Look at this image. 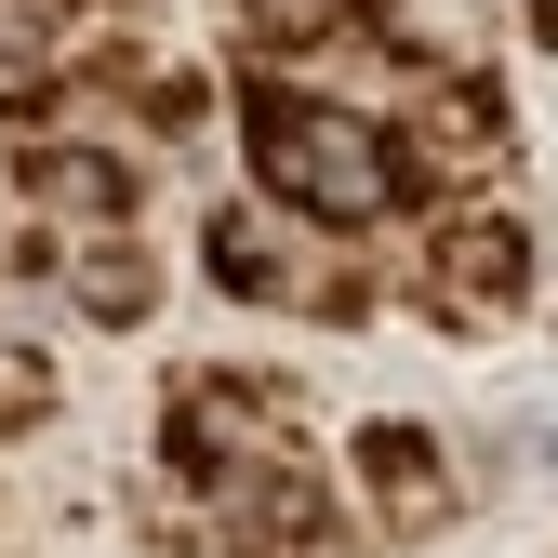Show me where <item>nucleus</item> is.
Here are the masks:
<instances>
[{"label": "nucleus", "mask_w": 558, "mask_h": 558, "mask_svg": "<svg viewBox=\"0 0 558 558\" xmlns=\"http://www.w3.org/2000/svg\"><path fill=\"white\" fill-rule=\"evenodd\" d=\"M240 133H253L266 199H279V214H306V227H332V240L386 227L399 199H412L399 133H386V120H360V107H332V94H293L279 66H253V81H240Z\"/></svg>", "instance_id": "obj_1"}, {"label": "nucleus", "mask_w": 558, "mask_h": 558, "mask_svg": "<svg viewBox=\"0 0 558 558\" xmlns=\"http://www.w3.org/2000/svg\"><path fill=\"white\" fill-rule=\"evenodd\" d=\"M506 147H519V107H506L493 66H426V53H412V107H399V173H412V199L506 173Z\"/></svg>", "instance_id": "obj_2"}, {"label": "nucleus", "mask_w": 558, "mask_h": 558, "mask_svg": "<svg viewBox=\"0 0 558 558\" xmlns=\"http://www.w3.org/2000/svg\"><path fill=\"white\" fill-rule=\"evenodd\" d=\"M199 532H214L227 558H319L332 545V478L306 439H279L253 465H227L214 493H199Z\"/></svg>", "instance_id": "obj_3"}, {"label": "nucleus", "mask_w": 558, "mask_h": 558, "mask_svg": "<svg viewBox=\"0 0 558 558\" xmlns=\"http://www.w3.org/2000/svg\"><path fill=\"white\" fill-rule=\"evenodd\" d=\"M412 293H426V319H439V332H493V319H519V306H532V227H519V214H493V199L439 214L426 266H412Z\"/></svg>", "instance_id": "obj_4"}, {"label": "nucleus", "mask_w": 558, "mask_h": 558, "mask_svg": "<svg viewBox=\"0 0 558 558\" xmlns=\"http://www.w3.org/2000/svg\"><path fill=\"white\" fill-rule=\"evenodd\" d=\"M199 253H214V279H227L240 306H319V319H360V306H373L360 266H306L293 240H279V214H253V199L199 227Z\"/></svg>", "instance_id": "obj_5"}, {"label": "nucleus", "mask_w": 558, "mask_h": 558, "mask_svg": "<svg viewBox=\"0 0 558 558\" xmlns=\"http://www.w3.org/2000/svg\"><path fill=\"white\" fill-rule=\"evenodd\" d=\"M360 493H373V532L386 545H426V532H452V452L426 439V426H360Z\"/></svg>", "instance_id": "obj_6"}, {"label": "nucleus", "mask_w": 558, "mask_h": 558, "mask_svg": "<svg viewBox=\"0 0 558 558\" xmlns=\"http://www.w3.org/2000/svg\"><path fill=\"white\" fill-rule=\"evenodd\" d=\"M14 186L40 199V214H66V227H120L147 173H133L120 147H94V133H14Z\"/></svg>", "instance_id": "obj_7"}, {"label": "nucleus", "mask_w": 558, "mask_h": 558, "mask_svg": "<svg viewBox=\"0 0 558 558\" xmlns=\"http://www.w3.org/2000/svg\"><path fill=\"white\" fill-rule=\"evenodd\" d=\"M66 293H81V319H107V332H133V319H147V306H160V266H147V253H133L120 227H94L81 253H66Z\"/></svg>", "instance_id": "obj_8"}, {"label": "nucleus", "mask_w": 558, "mask_h": 558, "mask_svg": "<svg viewBox=\"0 0 558 558\" xmlns=\"http://www.w3.org/2000/svg\"><path fill=\"white\" fill-rule=\"evenodd\" d=\"M399 0H240V27L279 40V53H319V40H373Z\"/></svg>", "instance_id": "obj_9"}, {"label": "nucleus", "mask_w": 558, "mask_h": 558, "mask_svg": "<svg viewBox=\"0 0 558 558\" xmlns=\"http://www.w3.org/2000/svg\"><path fill=\"white\" fill-rule=\"evenodd\" d=\"M40 412H53V373L27 360V345H0V439H14V426H40Z\"/></svg>", "instance_id": "obj_10"}, {"label": "nucleus", "mask_w": 558, "mask_h": 558, "mask_svg": "<svg viewBox=\"0 0 558 558\" xmlns=\"http://www.w3.org/2000/svg\"><path fill=\"white\" fill-rule=\"evenodd\" d=\"M532 27H545V40H558V0H532Z\"/></svg>", "instance_id": "obj_11"}, {"label": "nucleus", "mask_w": 558, "mask_h": 558, "mask_svg": "<svg viewBox=\"0 0 558 558\" xmlns=\"http://www.w3.org/2000/svg\"><path fill=\"white\" fill-rule=\"evenodd\" d=\"M0 266H27V253H14V240H0Z\"/></svg>", "instance_id": "obj_12"}]
</instances>
